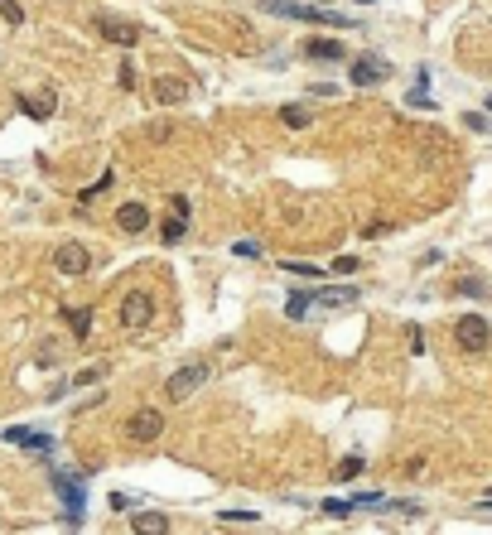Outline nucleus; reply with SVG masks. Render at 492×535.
<instances>
[{
    "label": "nucleus",
    "instance_id": "1",
    "mask_svg": "<svg viewBox=\"0 0 492 535\" xmlns=\"http://www.w3.org/2000/svg\"><path fill=\"white\" fill-rule=\"evenodd\" d=\"M203 381H208V362H189V367H179V372L164 381V401H189L193 391H203Z\"/></svg>",
    "mask_w": 492,
    "mask_h": 535
},
{
    "label": "nucleus",
    "instance_id": "2",
    "mask_svg": "<svg viewBox=\"0 0 492 535\" xmlns=\"http://www.w3.org/2000/svg\"><path fill=\"white\" fill-rule=\"evenodd\" d=\"M121 323L131 333H140L145 323H155V295L150 290H131V295L121 299Z\"/></svg>",
    "mask_w": 492,
    "mask_h": 535
},
{
    "label": "nucleus",
    "instance_id": "3",
    "mask_svg": "<svg viewBox=\"0 0 492 535\" xmlns=\"http://www.w3.org/2000/svg\"><path fill=\"white\" fill-rule=\"evenodd\" d=\"M454 338H459L464 352H483L492 343V323L483 319V314H464V319L454 323Z\"/></svg>",
    "mask_w": 492,
    "mask_h": 535
},
{
    "label": "nucleus",
    "instance_id": "4",
    "mask_svg": "<svg viewBox=\"0 0 492 535\" xmlns=\"http://www.w3.org/2000/svg\"><path fill=\"white\" fill-rule=\"evenodd\" d=\"M164 434V415L155 405H140L131 410V420H126V439H136V444H150V439H160Z\"/></svg>",
    "mask_w": 492,
    "mask_h": 535
},
{
    "label": "nucleus",
    "instance_id": "5",
    "mask_svg": "<svg viewBox=\"0 0 492 535\" xmlns=\"http://www.w3.org/2000/svg\"><path fill=\"white\" fill-rule=\"evenodd\" d=\"M386 73H391V63H386V58H377V54L353 58V68H348L353 87H377V82H386Z\"/></svg>",
    "mask_w": 492,
    "mask_h": 535
},
{
    "label": "nucleus",
    "instance_id": "6",
    "mask_svg": "<svg viewBox=\"0 0 492 535\" xmlns=\"http://www.w3.org/2000/svg\"><path fill=\"white\" fill-rule=\"evenodd\" d=\"M97 29L107 34L111 44H121V49H136L140 34H145L140 25H131V20H116V15H97Z\"/></svg>",
    "mask_w": 492,
    "mask_h": 535
},
{
    "label": "nucleus",
    "instance_id": "7",
    "mask_svg": "<svg viewBox=\"0 0 492 535\" xmlns=\"http://www.w3.org/2000/svg\"><path fill=\"white\" fill-rule=\"evenodd\" d=\"M54 487H58V497L68 502V516H63V521H68V526H78L82 511H87V497H82V487H73V478H68V473H54Z\"/></svg>",
    "mask_w": 492,
    "mask_h": 535
},
{
    "label": "nucleus",
    "instance_id": "8",
    "mask_svg": "<svg viewBox=\"0 0 492 535\" xmlns=\"http://www.w3.org/2000/svg\"><path fill=\"white\" fill-rule=\"evenodd\" d=\"M189 82L184 78H155L150 82V97H155V102H160V107H179V102H189Z\"/></svg>",
    "mask_w": 492,
    "mask_h": 535
},
{
    "label": "nucleus",
    "instance_id": "9",
    "mask_svg": "<svg viewBox=\"0 0 492 535\" xmlns=\"http://www.w3.org/2000/svg\"><path fill=\"white\" fill-rule=\"evenodd\" d=\"M116 227H121L126 237H140V232L150 227V208H145V203H121V208H116Z\"/></svg>",
    "mask_w": 492,
    "mask_h": 535
},
{
    "label": "nucleus",
    "instance_id": "10",
    "mask_svg": "<svg viewBox=\"0 0 492 535\" xmlns=\"http://www.w3.org/2000/svg\"><path fill=\"white\" fill-rule=\"evenodd\" d=\"M54 266L63 270V275H82V270L92 266V256H87L82 246H58V251H54Z\"/></svg>",
    "mask_w": 492,
    "mask_h": 535
},
{
    "label": "nucleus",
    "instance_id": "11",
    "mask_svg": "<svg viewBox=\"0 0 492 535\" xmlns=\"http://www.w3.org/2000/svg\"><path fill=\"white\" fill-rule=\"evenodd\" d=\"M20 107H25V116H34V121H49V116H54V107H58V97L44 87L39 97H29V92H25V97H20Z\"/></svg>",
    "mask_w": 492,
    "mask_h": 535
},
{
    "label": "nucleus",
    "instance_id": "12",
    "mask_svg": "<svg viewBox=\"0 0 492 535\" xmlns=\"http://www.w3.org/2000/svg\"><path fill=\"white\" fill-rule=\"evenodd\" d=\"M5 439L10 444H20V449H39V454H49V434H39V429H5Z\"/></svg>",
    "mask_w": 492,
    "mask_h": 535
},
{
    "label": "nucleus",
    "instance_id": "13",
    "mask_svg": "<svg viewBox=\"0 0 492 535\" xmlns=\"http://www.w3.org/2000/svg\"><path fill=\"white\" fill-rule=\"evenodd\" d=\"M304 54L314 58V63H338V58H343V44H338V39H309Z\"/></svg>",
    "mask_w": 492,
    "mask_h": 535
},
{
    "label": "nucleus",
    "instance_id": "14",
    "mask_svg": "<svg viewBox=\"0 0 492 535\" xmlns=\"http://www.w3.org/2000/svg\"><path fill=\"white\" fill-rule=\"evenodd\" d=\"M357 299V285H328L314 295V304H328V309H343V304H353Z\"/></svg>",
    "mask_w": 492,
    "mask_h": 535
},
{
    "label": "nucleus",
    "instance_id": "15",
    "mask_svg": "<svg viewBox=\"0 0 492 535\" xmlns=\"http://www.w3.org/2000/svg\"><path fill=\"white\" fill-rule=\"evenodd\" d=\"M63 323L73 328V338H87L92 333V309H63Z\"/></svg>",
    "mask_w": 492,
    "mask_h": 535
},
{
    "label": "nucleus",
    "instance_id": "16",
    "mask_svg": "<svg viewBox=\"0 0 492 535\" xmlns=\"http://www.w3.org/2000/svg\"><path fill=\"white\" fill-rule=\"evenodd\" d=\"M131 531L150 535V531H169V516H155V511H140V516H131Z\"/></svg>",
    "mask_w": 492,
    "mask_h": 535
},
{
    "label": "nucleus",
    "instance_id": "17",
    "mask_svg": "<svg viewBox=\"0 0 492 535\" xmlns=\"http://www.w3.org/2000/svg\"><path fill=\"white\" fill-rule=\"evenodd\" d=\"M280 121H285L290 131H309V107H300V102H290V107H280Z\"/></svg>",
    "mask_w": 492,
    "mask_h": 535
},
{
    "label": "nucleus",
    "instance_id": "18",
    "mask_svg": "<svg viewBox=\"0 0 492 535\" xmlns=\"http://www.w3.org/2000/svg\"><path fill=\"white\" fill-rule=\"evenodd\" d=\"M309 304H314V295H309V290H295V295H290V304H285V314H290V319H304V314H309Z\"/></svg>",
    "mask_w": 492,
    "mask_h": 535
},
{
    "label": "nucleus",
    "instance_id": "19",
    "mask_svg": "<svg viewBox=\"0 0 492 535\" xmlns=\"http://www.w3.org/2000/svg\"><path fill=\"white\" fill-rule=\"evenodd\" d=\"M0 20H5L10 29L25 25V10H20V0H0Z\"/></svg>",
    "mask_w": 492,
    "mask_h": 535
},
{
    "label": "nucleus",
    "instance_id": "20",
    "mask_svg": "<svg viewBox=\"0 0 492 535\" xmlns=\"http://www.w3.org/2000/svg\"><path fill=\"white\" fill-rule=\"evenodd\" d=\"M290 275H304V280H324V266H309V261H285Z\"/></svg>",
    "mask_w": 492,
    "mask_h": 535
},
{
    "label": "nucleus",
    "instance_id": "21",
    "mask_svg": "<svg viewBox=\"0 0 492 535\" xmlns=\"http://www.w3.org/2000/svg\"><path fill=\"white\" fill-rule=\"evenodd\" d=\"M218 521H222V526H256L261 516H256V511H222Z\"/></svg>",
    "mask_w": 492,
    "mask_h": 535
},
{
    "label": "nucleus",
    "instance_id": "22",
    "mask_svg": "<svg viewBox=\"0 0 492 535\" xmlns=\"http://www.w3.org/2000/svg\"><path fill=\"white\" fill-rule=\"evenodd\" d=\"M353 497H348V502H338V497H333V502H324V516H338V521H343V516H353Z\"/></svg>",
    "mask_w": 492,
    "mask_h": 535
},
{
    "label": "nucleus",
    "instance_id": "23",
    "mask_svg": "<svg viewBox=\"0 0 492 535\" xmlns=\"http://www.w3.org/2000/svg\"><path fill=\"white\" fill-rule=\"evenodd\" d=\"M184 222H189V217H169V222H164V241H169V246L184 241Z\"/></svg>",
    "mask_w": 492,
    "mask_h": 535
},
{
    "label": "nucleus",
    "instance_id": "24",
    "mask_svg": "<svg viewBox=\"0 0 492 535\" xmlns=\"http://www.w3.org/2000/svg\"><path fill=\"white\" fill-rule=\"evenodd\" d=\"M357 473H362V458H343V463H338V478H343V482H348V478H357Z\"/></svg>",
    "mask_w": 492,
    "mask_h": 535
},
{
    "label": "nucleus",
    "instance_id": "25",
    "mask_svg": "<svg viewBox=\"0 0 492 535\" xmlns=\"http://www.w3.org/2000/svg\"><path fill=\"white\" fill-rule=\"evenodd\" d=\"M102 376H107V367H87V372L73 376V386H92V381H102Z\"/></svg>",
    "mask_w": 492,
    "mask_h": 535
},
{
    "label": "nucleus",
    "instance_id": "26",
    "mask_svg": "<svg viewBox=\"0 0 492 535\" xmlns=\"http://www.w3.org/2000/svg\"><path fill=\"white\" fill-rule=\"evenodd\" d=\"M136 507V497H126V492H111V511H131Z\"/></svg>",
    "mask_w": 492,
    "mask_h": 535
},
{
    "label": "nucleus",
    "instance_id": "27",
    "mask_svg": "<svg viewBox=\"0 0 492 535\" xmlns=\"http://www.w3.org/2000/svg\"><path fill=\"white\" fill-rule=\"evenodd\" d=\"M333 270H338V275H353V270H357V256H338V261H333Z\"/></svg>",
    "mask_w": 492,
    "mask_h": 535
},
{
    "label": "nucleus",
    "instance_id": "28",
    "mask_svg": "<svg viewBox=\"0 0 492 535\" xmlns=\"http://www.w3.org/2000/svg\"><path fill=\"white\" fill-rule=\"evenodd\" d=\"M237 256H246V261H256V256H261V246H256V241H237Z\"/></svg>",
    "mask_w": 492,
    "mask_h": 535
},
{
    "label": "nucleus",
    "instance_id": "29",
    "mask_svg": "<svg viewBox=\"0 0 492 535\" xmlns=\"http://www.w3.org/2000/svg\"><path fill=\"white\" fill-rule=\"evenodd\" d=\"M459 290H464V295H473V299H483V295H488V285H478V280H464Z\"/></svg>",
    "mask_w": 492,
    "mask_h": 535
},
{
    "label": "nucleus",
    "instance_id": "30",
    "mask_svg": "<svg viewBox=\"0 0 492 535\" xmlns=\"http://www.w3.org/2000/svg\"><path fill=\"white\" fill-rule=\"evenodd\" d=\"M357 5H372V0H357Z\"/></svg>",
    "mask_w": 492,
    "mask_h": 535
}]
</instances>
